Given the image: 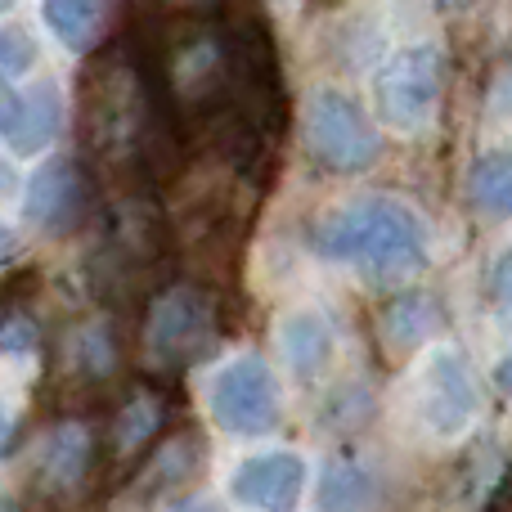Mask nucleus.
I'll list each match as a JSON object with an SVG mask.
<instances>
[{"mask_svg":"<svg viewBox=\"0 0 512 512\" xmlns=\"http://www.w3.org/2000/svg\"><path fill=\"white\" fill-rule=\"evenodd\" d=\"M59 117H63L59 90H54V81H41V86H32L27 95L14 99V117L5 126V140L14 144V153H41L59 135Z\"/></svg>","mask_w":512,"mask_h":512,"instance_id":"ddd939ff","label":"nucleus"},{"mask_svg":"<svg viewBox=\"0 0 512 512\" xmlns=\"http://www.w3.org/2000/svg\"><path fill=\"white\" fill-rule=\"evenodd\" d=\"M36 346V324L23 310H0V355H23Z\"/></svg>","mask_w":512,"mask_h":512,"instance_id":"412c9836","label":"nucleus"},{"mask_svg":"<svg viewBox=\"0 0 512 512\" xmlns=\"http://www.w3.org/2000/svg\"><path fill=\"white\" fill-rule=\"evenodd\" d=\"M436 328H441V306L427 292H405V297H396L382 310V342L391 351H414Z\"/></svg>","mask_w":512,"mask_h":512,"instance_id":"2eb2a0df","label":"nucleus"},{"mask_svg":"<svg viewBox=\"0 0 512 512\" xmlns=\"http://www.w3.org/2000/svg\"><path fill=\"white\" fill-rule=\"evenodd\" d=\"M41 18L72 54H86L99 36V0H41Z\"/></svg>","mask_w":512,"mask_h":512,"instance_id":"a211bd4d","label":"nucleus"},{"mask_svg":"<svg viewBox=\"0 0 512 512\" xmlns=\"http://www.w3.org/2000/svg\"><path fill=\"white\" fill-rule=\"evenodd\" d=\"M9 9H14V0H0V14H9Z\"/></svg>","mask_w":512,"mask_h":512,"instance_id":"cd10ccee","label":"nucleus"},{"mask_svg":"<svg viewBox=\"0 0 512 512\" xmlns=\"http://www.w3.org/2000/svg\"><path fill=\"white\" fill-rule=\"evenodd\" d=\"M144 360L162 373H180L207 360L221 342V301L203 279L162 283L144 301Z\"/></svg>","mask_w":512,"mask_h":512,"instance_id":"7ed1b4c3","label":"nucleus"},{"mask_svg":"<svg viewBox=\"0 0 512 512\" xmlns=\"http://www.w3.org/2000/svg\"><path fill=\"white\" fill-rule=\"evenodd\" d=\"M180 5H212V0H180Z\"/></svg>","mask_w":512,"mask_h":512,"instance_id":"c85d7f7f","label":"nucleus"},{"mask_svg":"<svg viewBox=\"0 0 512 512\" xmlns=\"http://www.w3.org/2000/svg\"><path fill=\"white\" fill-rule=\"evenodd\" d=\"M230 490L239 504L256 512H292L301 504V490H306V463L288 450L256 454L234 472Z\"/></svg>","mask_w":512,"mask_h":512,"instance_id":"9d476101","label":"nucleus"},{"mask_svg":"<svg viewBox=\"0 0 512 512\" xmlns=\"http://www.w3.org/2000/svg\"><path fill=\"white\" fill-rule=\"evenodd\" d=\"M63 355H68V378L86 382V387H108L122 364V346H117L113 324L95 319V324H81L77 333L63 342Z\"/></svg>","mask_w":512,"mask_h":512,"instance_id":"f8f14e48","label":"nucleus"},{"mask_svg":"<svg viewBox=\"0 0 512 512\" xmlns=\"http://www.w3.org/2000/svg\"><path fill=\"white\" fill-rule=\"evenodd\" d=\"M436 5H441V9H463L468 0H436Z\"/></svg>","mask_w":512,"mask_h":512,"instance_id":"bb28decb","label":"nucleus"},{"mask_svg":"<svg viewBox=\"0 0 512 512\" xmlns=\"http://www.w3.org/2000/svg\"><path fill=\"white\" fill-rule=\"evenodd\" d=\"M310 248L328 261H351L373 283L414 279L427 265V225L414 207L396 198H360L328 212L310 230Z\"/></svg>","mask_w":512,"mask_h":512,"instance_id":"f03ea898","label":"nucleus"},{"mask_svg":"<svg viewBox=\"0 0 512 512\" xmlns=\"http://www.w3.org/2000/svg\"><path fill=\"white\" fill-rule=\"evenodd\" d=\"M14 256H18V239H14V230L9 225H0V274L14 265Z\"/></svg>","mask_w":512,"mask_h":512,"instance_id":"4be33fe9","label":"nucleus"},{"mask_svg":"<svg viewBox=\"0 0 512 512\" xmlns=\"http://www.w3.org/2000/svg\"><path fill=\"white\" fill-rule=\"evenodd\" d=\"M301 135H306L310 158L328 171H342V176L373 167V158L382 153L373 122L342 90H315V95L306 99Z\"/></svg>","mask_w":512,"mask_h":512,"instance_id":"39448f33","label":"nucleus"},{"mask_svg":"<svg viewBox=\"0 0 512 512\" xmlns=\"http://www.w3.org/2000/svg\"><path fill=\"white\" fill-rule=\"evenodd\" d=\"M468 203L481 216H508L512 207V171H508V153H481L468 171Z\"/></svg>","mask_w":512,"mask_h":512,"instance_id":"f3484780","label":"nucleus"},{"mask_svg":"<svg viewBox=\"0 0 512 512\" xmlns=\"http://www.w3.org/2000/svg\"><path fill=\"white\" fill-rule=\"evenodd\" d=\"M36 63V41L23 32L18 23L0 27V81H18L27 77Z\"/></svg>","mask_w":512,"mask_h":512,"instance_id":"aec40b11","label":"nucleus"},{"mask_svg":"<svg viewBox=\"0 0 512 512\" xmlns=\"http://www.w3.org/2000/svg\"><path fill=\"white\" fill-rule=\"evenodd\" d=\"M167 396L153 387H135L122 400V414H117V454L135 459L149 441H158V432L167 427Z\"/></svg>","mask_w":512,"mask_h":512,"instance_id":"4468645a","label":"nucleus"},{"mask_svg":"<svg viewBox=\"0 0 512 512\" xmlns=\"http://www.w3.org/2000/svg\"><path fill=\"white\" fill-rule=\"evenodd\" d=\"M441 95H445V54L432 41L391 54L378 68V77H373L378 117L400 135H423L441 113Z\"/></svg>","mask_w":512,"mask_h":512,"instance_id":"20e7f679","label":"nucleus"},{"mask_svg":"<svg viewBox=\"0 0 512 512\" xmlns=\"http://www.w3.org/2000/svg\"><path fill=\"white\" fill-rule=\"evenodd\" d=\"M90 203V180L81 176V167L72 158H54L27 180L23 216L41 234H72L86 221Z\"/></svg>","mask_w":512,"mask_h":512,"instance_id":"1a4fd4ad","label":"nucleus"},{"mask_svg":"<svg viewBox=\"0 0 512 512\" xmlns=\"http://www.w3.org/2000/svg\"><path fill=\"white\" fill-rule=\"evenodd\" d=\"M423 418L436 436H459L463 427L477 418L481 409V387H477V373L472 364L463 360V351L445 346V351L432 355L427 364V378H423Z\"/></svg>","mask_w":512,"mask_h":512,"instance_id":"6e6552de","label":"nucleus"},{"mask_svg":"<svg viewBox=\"0 0 512 512\" xmlns=\"http://www.w3.org/2000/svg\"><path fill=\"white\" fill-rule=\"evenodd\" d=\"M14 99H18V95H9V86H5V81H0V135H5L9 117H14Z\"/></svg>","mask_w":512,"mask_h":512,"instance_id":"393cba45","label":"nucleus"},{"mask_svg":"<svg viewBox=\"0 0 512 512\" xmlns=\"http://www.w3.org/2000/svg\"><path fill=\"white\" fill-rule=\"evenodd\" d=\"M99 468V432L86 418H63L36 450V486L50 499H72Z\"/></svg>","mask_w":512,"mask_h":512,"instance_id":"0eeeda50","label":"nucleus"},{"mask_svg":"<svg viewBox=\"0 0 512 512\" xmlns=\"http://www.w3.org/2000/svg\"><path fill=\"white\" fill-rule=\"evenodd\" d=\"M279 346L297 373H319L328 364V355H333V333H328V324L315 310H297V315L283 319Z\"/></svg>","mask_w":512,"mask_h":512,"instance_id":"dca6fc26","label":"nucleus"},{"mask_svg":"<svg viewBox=\"0 0 512 512\" xmlns=\"http://www.w3.org/2000/svg\"><path fill=\"white\" fill-rule=\"evenodd\" d=\"M369 504V481L351 463H333L324 472V490H319V508L324 512H360Z\"/></svg>","mask_w":512,"mask_h":512,"instance_id":"6ab92c4d","label":"nucleus"},{"mask_svg":"<svg viewBox=\"0 0 512 512\" xmlns=\"http://www.w3.org/2000/svg\"><path fill=\"white\" fill-rule=\"evenodd\" d=\"M9 445H14V418H9V409L0 405V459L9 454Z\"/></svg>","mask_w":512,"mask_h":512,"instance_id":"b1692460","label":"nucleus"},{"mask_svg":"<svg viewBox=\"0 0 512 512\" xmlns=\"http://www.w3.org/2000/svg\"><path fill=\"white\" fill-rule=\"evenodd\" d=\"M212 418L234 436H261L270 427H279L283 414V391L274 382L270 364L256 360V355H239L230 360L212 382Z\"/></svg>","mask_w":512,"mask_h":512,"instance_id":"423d86ee","label":"nucleus"},{"mask_svg":"<svg viewBox=\"0 0 512 512\" xmlns=\"http://www.w3.org/2000/svg\"><path fill=\"white\" fill-rule=\"evenodd\" d=\"M203 454H207L203 436L198 432H176L171 441H162L158 450L149 454V463H144L140 472H135L131 495L140 499V504H149V499L162 495V490L194 481L198 472H203Z\"/></svg>","mask_w":512,"mask_h":512,"instance_id":"9b49d317","label":"nucleus"},{"mask_svg":"<svg viewBox=\"0 0 512 512\" xmlns=\"http://www.w3.org/2000/svg\"><path fill=\"white\" fill-rule=\"evenodd\" d=\"M176 265L171 221L149 198H126L104 212L99 243L86 261L90 288L108 306H144Z\"/></svg>","mask_w":512,"mask_h":512,"instance_id":"f257e3e1","label":"nucleus"},{"mask_svg":"<svg viewBox=\"0 0 512 512\" xmlns=\"http://www.w3.org/2000/svg\"><path fill=\"white\" fill-rule=\"evenodd\" d=\"M9 189H14V171L0 162V194H9Z\"/></svg>","mask_w":512,"mask_h":512,"instance_id":"a878e982","label":"nucleus"},{"mask_svg":"<svg viewBox=\"0 0 512 512\" xmlns=\"http://www.w3.org/2000/svg\"><path fill=\"white\" fill-rule=\"evenodd\" d=\"M167 512H221L212 504V499H203V495H189V499H180V504H171Z\"/></svg>","mask_w":512,"mask_h":512,"instance_id":"5701e85b","label":"nucleus"}]
</instances>
